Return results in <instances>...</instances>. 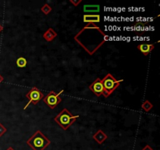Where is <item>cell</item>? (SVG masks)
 I'll return each mask as SVG.
<instances>
[{"label": "cell", "mask_w": 160, "mask_h": 150, "mask_svg": "<svg viewBox=\"0 0 160 150\" xmlns=\"http://www.w3.org/2000/svg\"><path fill=\"white\" fill-rule=\"evenodd\" d=\"M27 144L33 150H45L51 144V142L42 132L37 131L27 141Z\"/></svg>", "instance_id": "obj_1"}, {"label": "cell", "mask_w": 160, "mask_h": 150, "mask_svg": "<svg viewBox=\"0 0 160 150\" xmlns=\"http://www.w3.org/2000/svg\"><path fill=\"white\" fill-rule=\"evenodd\" d=\"M78 116H74L67 109L64 108L60 114L55 117V121L57 123L64 131H66L71 125H72L77 119Z\"/></svg>", "instance_id": "obj_2"}, {"label": "cell", "mask_w": 160, "mask_h": 150, "mask_svg": "<svg viewBox=\"0 0 160 150\" xmlns=\"http://www.w3.org/2000/svg\"><path fill=\"white\" fill-rule=\"evenodd\" d=\"M122 80H116L111 74H108L103 80V88H104V91H103V96L105 98H107L115 91L116 89L117 88L120 84Z\"/></svg>", "instance_id": "obj_3"}, {"label": "cell", "mask_w": 160, "mask_h": 150, "mask_svg": "<svg viewBox=\"0 0 160 150\" xmlns=\"http://www.w3.org/2000/svg\"><path fill=\"white\" fill-rule=\"evenodd\" d=\"M63 92V90H62L60 92L56 93L54 91H51L48 93V95L44 96L43 101L46 104L47 106H49L51 109H55L56 106L62 102V99L60 97V95Z\"/></svg>", "instance_id": "obj_4"}, {"label": "cell", "mask_w": 160, "mask_h": 150, "mask_svg": "<svg viewBox=\"0 0 160 150\" xmlns=\"http://www.w3.org/2000/svg\"><path fill=\"white\" fill-rule=\"evenodd\" d=\"M26 98H27V99H29V102H28V103L24 106V108H23L24 109L28 107L29 104L33 103L34 105L38 104V102L44 98V94L41 92V91H40L38 88L33 87L32 88V89H31L30 91L28 92L26 94Z\"/></svg>", "instance_id": "obj_5"}, {"label": "cell", "mask_w": 160, "mask_h": 150, "mask_svg": "<svg viewBox=\"0 0 160 150\" xmlns=\"http://www.w3.org/2000/svg\"><path fill=\"white\" fill-rule=\"evenodd\" d=\"M89 89L96 96H98V97L102 96L103 93V91H104V88H103L102 80H101L100 78H98L97 79L89 86Z\"/></svg>", "instance_id": "obj_6"}, {"label": "cell", "mask_w": 160, "mask_h": 150, "mask_svg": "<svg viewBox=\"0 0 160 150\" xmlns=\"http://www.w3.org/2000/svg\"><path fill=\"white\" fill-rule=\"evenodd\" d=\"M137 49L143 53L144 56H148L152 50L155 48L154 44H147V43H143V44L138 45L137 46Z\"/></svg>", "instance_id": "obj_7"}, {"label": "cell", "mask_w": 160, "mask_h": 150, "mask_svg": "<svg viewBox=\"0 0 160 150\" xmlns=\"http://www.w3.org/2000/svg\"><path fill=\"white\" fill-rule=\"evenodd\" d=\"M108 136L106 135V134L104 131H103L102 130H99L97 132L93 135V139L96 142H98V144L99 145H102L105 141L107 139Z\"/></svg>", "instance_id": "obj_8"}, {"label": "cell", "mask_w": 160, "mask_h": 150, "mask_svg": "<svg viewBox=\"0 0 160 150\" xmlns=\"http://www.w3.org/2000/svg\"><path fill=\"white\" fill-rule=\"evenodd\" d=\"M84 22L85 23L89 24H94V23H99L100 22V15L99 14H84Z\"/></svg>", "instance_id": "obj_9"}, {"label": "cell", "mask_w": 160, "mask_h": 150, "mask_svg": "<svg viewBox=\"0 0 160 150\" xmlns=\"http://www.w3.org/2000/svg\"><path fill=\"white\" fill-rule=\"evenodd\" d=\"M57 33L55 32L53 28H48L45 33L43 34V38H45V40H46L47 41H52L55 39V38L57 37Z\"/></svg>", "instance_id": "obj_10"}, {"label": "cell", "mask_w": 160, "mask_h": 150, "mask_svg": "<svg viewBox=\"0 0 160 150\" xmlns=\"http://www.w3.org/2000/svg\"><path fill=\"white\" fill-rule=\"evenodd\" d=\"M100 10V6L99 5H84V12H99Z\"/></svg>", "instance_id": "obj_11"}, {"label": "cell", "mask_w": 160, "mask_h": 150, "mask_svg": "<svg viewBox=\"0 0 160 150\" xmlns=\"http://www.w3.org/2000/svg\"><path fill=\"white\" fill-rule=\"evenodd\" d=\"M152 107H153V105L149 100H145L141 104V108L145 112H149L152 109Z\"/></svg>", "instance_id": "obj_12"}, {"label": "cell", "mask_w": 160, "mask_h": 150, "mask_svg": "<svg viewBox=\"0 0 160 150\" xmlns=\"http://www.w3.org/2000/svg\"><path fill=\"white\" fill-rule=\"evenodd\" d=\"M27 59H25L23 56H20V57L17 58V61H16V63H17V66H18L19 68H23L27 66Z\"/></svg>", "instance_id": "obj_13"}, {"label": "cell", "mask_w": 160, "mask_h": 150, "mask_svg": "<svg viewBox=\"0 0 160 150\" xmlns=\"http://www.w3.org/2000/svg\"><path fill=\"white\" fill-rule=\"evenodd\" d=\"M52 10H53V9H52V7L47 3L44 4V5H43V6L41 8V12H42V13H44V14H45V15H48V13H51Z\"/></svg>", "instance_id": "obj_14"}, {"label": "cell", "mask_w": 160, "mask_h": 150, "mask_svg": "<svg viewBox=\"0 0 160 150\" xmlns=\"http://www.w3.org/2000/svg\"><path fill=\"white\" fill-rule=\"evenodd\" d=\"M6 131H7L6 127L3 124L0 123V137H2V136L4 134H5Z\"/></svg>", "instance_id": "obj_15"}, {"label": "cell", "mask_w": 160, "mask_h": 150, "mask_svg": "<svg viewBox=\"0 0 160 150\" xmlns=\"http://www.w3.org/2000/svg\"><path fill=\"white\" fill-rule=\"evenodd\" d=\"M69 2H70L74 6H78V5H79L82 1H81V0H77V1L76 0H70Z\"/></svg>", "instance_id": "obj_16"}, {"label": "cell", "mask_w": 160, "mask_h": 150, "mask_svg": "<svg viewBox=\"0 0 160 150\" xmlns=\"http://www.w3.org/2000/svg\"><path fill=\"white\" fill-rule=\"evenodd\" d=\"M142 150H153V148H152L150 145H146L143 148H142Z\"/></svg>", "instance_id": "obj_17"}, {"label": "cell", "mask_w": 160, "mask_h": 150, "mask_svg": "<svg viewBox=\"0 0 160 150\" xmlns=\"http://www.w3.org/2000/svg\"><path fill=\"white\" fill-rule=\"evenodd\" d=\"M3 80H4L3 77H2V75H1V74H0V84H1V83H2V81H3Z\"/></svg>", "instance_id": "obj_18"}, {"label": "cell", "mask_w": 160, "mask_h": 150, "mask_svg": "<svg viewBox=\"0 0 160 150\" xmlns=\"http://www.w3.org/2000/svg\"><path fill=\"white\" fill-rule=\"evenodd\" d=\"M2 30H3V27H2V25L0 24V33L2 32Z\"/></svg>", "instance_id": "obj_19"}, {"label": "cell", "mask_w": 160, "mask_h": 150, "mask_svg": "<svg viewBox=\"0 0 160 150\" xmlns=\"http://www.w3.org/2000/svg\"><path fill=\"white\" fill-rule=\"evenodd\" d=\"M6 150H15V149H14V148H13V147H11V146H10V147H9V148H7Z\"/></svg>", "instance_id": "obj_20"}]
</instances>
